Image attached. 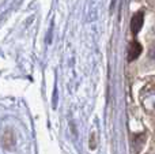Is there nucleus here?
Segmentation results:
<instances>
[{
	"instance_id": "3",
	"label": "nucleus",
	"mask_w": 155,
	"mask_h": 154,
	"mask_svg": "<svg viewBox=\"0 0 155 154\" xmlns=\"http://www.w3.org/2000/svg\"><path fill=\"white\" fill-rule=\"evenodd\" d=\"M143 104L147 109H154L155 108V90L151 89L150 92L144 93V97H143Z\"/></svg>"
},
{
	"instance_id": "5",
	"label": "nucleus",
	"mask_w": 155,
	"mask_h": 154,
	"mask_svg": "<svg viewBox=\"0 0 155 154\" xmlns=\"http://www.w3.org/2000/svg\"><path fill=\"white\" fill-rule=\"evenodd\" d=\"M94 139H95V135H91V149H94Z\"/></svg>"
},
{
	"instance_id": "4",
	"label": "nucleus",
	"mask_w": 155,
	"mask_h": 154,
	"mask_svg": "<svg viewBox=\"0 0 155 154\" xmlns=\"http://www.w3.org/2000/svg\"><path fill=\"white\" fill-rule=\"evenodd\" d=\"M150 57H151V59H153L154 62H155V45L150 49Z\"/></svg>"
},
{
	"instance_id": "2",
	"label": "nucleus",
	"mask_w": 155,
	"mask_h": 154,
	"mask_svg": "<svg viewBox=\"0 0 155 154\" xmlns=\"http://www.w3.org/2000/svg\"><path fill=\"white\" fill-rule=\"evenodd\" d=\"M140 52H142V45H140L137 41L131 42L129 44V48H128V60L129 62L135 60L140 55Z\"/></svg>"
},
{
	"instance_id": "1",
	"label": "nucleus",
	"mask_w": 155,
	"mask_h": 154,
	"mask_svg": "<svg viewBox=\"0 0 155 154\" xmlns=\"http://www.w3.org/2000/svg\"><path fill=\"white\" fill-rule=\"evenodd\" d=\"M143 21H144V15L143 12H136L131 19V30L134 34H137L143 26Z\"/></svg>"
}]
</instances>
